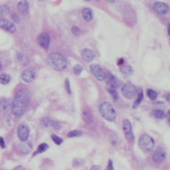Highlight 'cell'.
Returning a JSON list of instances; mask_svg holds the SVG:
<instances>
[{"mask_svg": "<svg viewBox=\"0 0 170 170\" xmlns=\"http://www.w3.org/2000/svg\"><path fill=\"white\" fill-rule=\"evenodd\" d=\"M29 103H30L29 92L26 89H20L16 92L13 102L11 103V112L15 117H21L25 113Z\"/></svg>", "mask_w": 170, "mask_h": 170, "instance_id": "6da1fadb", "label": "cell"}, {"mask_svg": "<svg viewBox=\"0 0 170 170\" xmlns=\"http://www.w3.org/2000/svg\"><path fill=\"white\" fill-rule=\"evenodd\" d=\"M47 63L54 70L62 71L67 67V58L62 54L53 52L47 56Z\"/></svg>", "mask_w": 170, "mask_h": 170, "instance_id": "7a4b0ae2", "label": "cell"}, {"mask_svg": "<svg viewBox=\"0 0 170 170\" xmlns=\"http://www.w3.org/2000/svg\"><path fill=\"white\" fill-rule=\"evenodd\" d=\"M99 111L104 119H106L107 121L112 122L116 119V111L112 106V104H110L109 102H103L99 106Z\"/></svg>", "mask_w": 170, "mask_h": 170, "instance_id": "3957f363", "label": "cell"}, {"mask_svg": "<svg viewBox=\"0 0 170 170\" xmlns=\"http://www.w3.org/2000/svg\"><path fill=\"white\" fill-rule=\"evenodd\" d=\"M138 146L143 152H146V153L151 152L154 149V146H155L154 139L152 138L151 136H149L148 134H142V135L139 137Z\"/></svg>", "mask_w": 170, "mask_h": 170, "instance_id": "277c9868", "label": "cell"}, {"mask_svg": "<svg viewBox=\"0 0 170 170\" xmlns=\"http://www.w3.org/2000/svg\"><path fill=\"white\" fill-rule=\"evenodd\" d=\"M121 91L123 96L127 99H133L135 96H137V88L132 83L124 84L121 88Z\"/></svg>", "mask_w": 170, "mask_h": 170, "instance_id": "5b68a950", "label": "cell"}, {"mask_svg": "<svg viewBox=\"0 0 170 170\" xmlns=\"http://www.w3.org/2000/svg\"><path fill=\"white\" fill-rule=\"evenodd\" d=\"M29 133H30V129H29L28 125L26 123H20L18 127H17V135H18L20 141L22 142L27 141Z\"/></svg>", "mask_w": 170, "mask_h": 170, "instance_id": "8992f818", "label": "cell"}, {"mask_svg": "<svg viewBox=\"0 0 170 170\" xmlns=\"http://www.w3.org/2000/svg\"><path fill=\"white\" fill-rule=\"evenodd\" d=\"M104 80L106 82V84L108 85V87H109V88H113V89H117L118 87L121 86V84H122L119 79H117L115 76L112 75L109 72L105 74Z\"/></svg>", "mask_w": 170, "mask_h": 170, "instance_id": "52a82bcc", "label": "cell"}, {"mask_svg": "<svg viewBox=\"0 0 170 170\" xmlns=\"http://www.w3.org/2000/svg\"><path fill=\"white\" fill-rule=\"evenodd\" d=\"M123 126V132H124L125 138L128 140V141H133L134 139V135H133V131H132V126H131V123L128 119H124L122 123Z\"/></svg>", "mask_w": 170, "mask_h": 170, "instance_id": "ba28073f", "label": "cell"}, {"mask_svg": "<svg viewBox=\"0 0 170 170\" xmlns=\"http://www.w3.org/2000/svg\"><path fill=\"white\" fill-rule=\"evenodd\" d=\"M90 71H91V73L94 75V77L97 79V80L103 81L105 79V72L98 64H91V65H90Z\"/></svg>", "mask_w": 170, "mask_h": 170, "instance_id": "9c48e42d", "label": "cell"}, {"mask_svg": "<svg viewBox=\"0 0 170 170\" xmlns=\"http://www.w3.org/2000/svg\"><path fill=\"white\" fill-rule=\"evenodd\" d=\"M153 10L156 12L157 14H160V15H165L169 12V6L164 2H160L157 1L153 4Z\"/></svg>", "mask_w": 170, "mask_h": 170, "instance_id": "30bf717a", "label": "cell"}, {"mask_svg": "<svg viewBox=\"0 0 170 170\" xmlns=\"http://www.w3.org/2000/svg\"><path fill=\"white\" fill-rule=\"evenodd\" d=\"M21 78L25 83H31V82L36 78V72H35V70L32 68L25 69L24 71L22 72Z\"/></svg>", "mask_w": 170, "mask_h": 170, "instance_id": "8fae6325", "label": "cell"}, {"mask_svg": "<svg viewBox=\"0 0 170 170\" xmlns=\"http://www.w3.org/2000/svg\"><path fill=\"white\" fill-rule=\"evenodd\" d=\"M0 28L9 32V33H14L16 31V26L11 21L5 18H0Z\"/></svg>", "mask_w": 170, "mask_h": 170, "instance_id": "7c38bea8", "label": "cell"}, {"mask_svg": "<svg viewBox=\"0 0 170 170\" xmlns=\"http://www.w3.org/2000/svg\"><path fill=\"white\" fill-rule=\"evenodd\" d=\"M50 41H51L50 36H49L47 33L40 34L39 37H38V39H37L38 44H39L42 48H44L45 50H47L48 49L49 45H50Z\"/></svg>", "mask_w": 170, "mask_h": 170, "instance_id": "4fadbf2b", "label": "cell"}, {"mask_svg": "<svg viewBox=\"0 0 170 170\" xmlns=\"http://www.w3.org/2000/svg\"><path fill=\"white\" fill-rule=\"evenodd\" d=\"M165 157H166L165 151H164L163 148H160V147L157 148L156 150L153 152V155H152V159L156 163H161L165 159Z\"/></svg>", "mask_w": 170, "mask_h": 170, "instance_id": "5bb4252c", "label": "cell"}, {"mask_svg": "<svg viewBox=\"0 0 170 170\" xmlns=\"http://www.w3.org/2000/svg\"><path fill=\"white\" fill-rule=\"evenodd\" d=\"M17 8H18V11L22 14H27L28 10H29V4L27 0H20L18 2V5H17Z\"/></svg>", "mask_w": 170, "mask_h": 170, "instance_id": "9a60e30c", "label": "cell"}, {"mask_svg": "<svg viewBox=\"0 0 170 170\" xmlns=\"http://www.w3.org/2000/svg\"><path fill=\"white\" fill-rule=\"evenodd\" d=\"M82 58H83L84 61H86V62H90V61H92L95 58V54L94 52L90 50V49H84V50L82 51Z\"/></svg>", "mask_w": 170, "mask_h": 170, "instance_id": "2e32d148", "label": "cell"}, {"mask_svg": "<svg viewBox=\"0 0 170 170\" xmlns=\"http://www.w3.org/2000/svg\"><path fill=\"white\" fill-rule=\"evenodd\" d=\"M82 118L87 124H90V123L93 122V115L91 113V111L88 110L87 108L83 109V112H82Z\"/></svg>", "mask_w": 170, "mask_h": 170, "instance_id": "e0dca14e", "label": "cell"}, {"mask_svg": "<svg viewBox=\"0 0 170 170\" xmlns=\"http://www.w3.org/2000/svg\"><path fill=\"white\" fill-rule=\"evenodd\" d=\"M82 17L84 18L85 21H87V22L91 21L93 18L92 10L90 9V8H84V9L82 10Z\"/></svg>", "mask_w": 170, "mask_h": 170, "instance_id": "ac0fdd59", "label": "cell"}, {"mask_svg": "<svg viewBox=\"0 0 170 170\" xmlns=\"http://www.w3.org/2000/svg\"><path fill=\"white\" fill-rule=\"evenodd\" d=\"M10 108H11V103L8 99L6 98L0 99V111H7Z\"/></svg>", "mask_w": 170, "mask_h": 170, "instance_id": "d6986e66", "label": "cell"}, {"mask_svg": "<svg viewBox=\"0 0 170 170\" xmlns=\"http://www.w3.org/2000/svg\"><path fill=\"white\" fill-rule=\"evenodd\" d=\"M143 100V91L141 88L137 89V98H136V101L134 102L133 104V108H136L138 105L141 103V101Z\"/></svg>", "mask_w": 170, "mask_h": 170, "instance_id": "ffe728a7", "label": "cell"}, {"mask_svg": "<svg viewBox=\"0 0 170 170\" xmlns=\"http://www.w3.org/2000/svg\"><path fill=\"white\" fill-rule=\"evenodd\" d=\"M9 13H10V7L7 4L0 6V18H3L4 16H6Z\"/></svg>", "mask_w": 170, "mask_h": 170, "instance_id": "44dd1931", "label": "cell"}, {"mask_svg": "<svg viewBox=\"0 0 170 170\" xmlns=\"http://www.w3.org/2000/svg\"><path fill=\"white\" fill-rule=\"evenodd\" d=\"M30 145H28V144H26L25 142H23L22 144H20L19 145V151L21 152V153L23 154H27L29 153V151H30Z\"/></svg>", "mask_w": 170, "mask_h": 170, "instance_id": "7402d4cb", "label": "cell"}, {"mask_svg": "<svg viewBox=\"0 0 170 170\" xmlns=\"http://www.w3.org/2000/svg\"><path fill=\"white\" fill-rule=\"evenodd\" d=\"M48 148H49L48 144H46V143H42V144H40L39 146H38L37 150L34 152L33 155H37V154H39V153H42V152H45Z\"/></svg>", "mask_w": 170, "mask_h": 170, "instance_id": "603a6c76", "label": "cell"}, {"mask_svg": "<svg viewBox=\"0 0 170 170\" xmlns=\"http://www.w3.org/2000/svg\"><path fill=\"white\" fill-rule=\"evenodd\" d=\"M147 95H148L149 99L152 100V101H155L157 99V97H158L157 91H155V90H153V89H148L147 90Z\"/></svg>", "mask_w": 170, "mask_h": 170, "instance_id": "cb8c5ba5", "label": "cell"}, {"mask_svg": "<svg viewBox=\"0 0 170 170\" xmlns=\"http://www.w3.org/2000/svg\"><path fill=\"white\" fill-rule=\"evenodd\" d=\"M10 82V76L6 74V73H3V74L0 75V83L6 85Z\"/></svg>", "mask_w": 170, "mask_h": 170, "instance_id": "d4e9b609", "label": "cell"}, {"mask_svg": "<svg viewBox=\"0 0 170 170\" xmlns=\"http://www.w3.org/2000/svg\"><path fill=\"white\" fill-rule=\"evenodd\" d=\"M153 115L155 118H157V119H163L164 117H165V113H164V111L161 109H155L153 111Z\"/></svg>", "mask_w": 170, "mask_h": 170, "instance_id": "484cf974", "label": "cell"}, {"mask_svg": "<svg viewBox=\"0 0 170 170\" xmlns=\"http://www.w3.org/2000/svg\"><path fill=\"white\" fill-rule=\"evenodd\" d=\"M50 127L53 128L54 130H59L61 128V126H60V123L58 121H56L55 119L50 118Z\"/></svg>", "mask_w": 170, "mask_h": 170, "instance_id": "4316f807", "label": "cell"}, {"mask_svg": "<svg viewBox=\"0 0 170 170\" xmlns=\"http://www.w3.org/2000/svg\"><path fill=\"white\" fill-rule=\"evenodd\" d=\"M121 72L123 73V74H125V75H130V74H132V73H133V68L130 65H128V66L124 67V68H122Z\"/></svg>", "mask_w": 170, "mask_h": 170, "instance_id": "83f0119b", "label": "cell"}, {"mask_svg": "<svg viewBox=\"0 0 170 170\" xmlns=\"http://www.w3.org/2000/svg\"><path fill=\"white\" fill-rule=\"evenodd\" d=\"M41 126L44 128H47V127H50V118L49 117H45L41 120Z\"/></svg>", "mask_w": 170, "mask_h": 170, "instance_id": "f1b7e54d", "label": "cell"}, {"mask_svg": "<svg viewBox=\"0 0 170 170\" xmlns=\"http://www.w3.org/2000/svg\"><path fill=\"white\" fill-rule=\"evenodd\" d=\"M108 92L110 93L111 97L114 99V101H117L118 100V93H117L116 89H113V88H108Z\"/></svg>", "mask_w": 170, "mask_h": 170, "instance_id": "f546056e", "label": "cell"}, {"mask_svg": "<svg viewBox=\"0 0 170 170\" xmlns=\"http://www.w3.org/2000/svg\"><path fill=\"white\" fill-rule=\"evenodd\" d=\"M82 133L83 132L80 130H72L68 133V137H70V138H72V137H79L82 135Z\"/></svg>", "mask_w": 170, "mask_h": 170, "instance_id": "4dcf8cb0", "label": "cell"}, {"mask_svg": "<svg viewBox=\"0 0 170 170\" xmlns=\"http://www.w3.org/2000/svg\"><path fill=\"white\" fill-rule=\"evenodd\" d=\"M82 70H83V67H82L80 64H76V65L73 67V71H74L75 75H80Z\"/></svg>", "mask_w": 170, "mask_h": 170, "instance_id": "1f68e13d", "label": "cell"}, {"mask_svg": "<svg viewBox=\"0 0 170 170\" xmlns=\"http://www.w3.org/2000/svg\"><path fill=\"white\" fill-rule=\"evenodd\" d=\"M51 138L52 140H53V142L55 143V144H57V145H60L61 143L63 142V140L60 138V137H58L57 135H55V134H53V135L51 136Z\"/></svg>", "mask_w": 170, "mask_h": 170, "instance_id": "d6a6232c", "label": "cell"}, {"mask_svg": "<svg viewBox=\"0 0 170 170\" xmlns=\"http://www.w3.org/2000/svg\"><path fill=\"white\" fill-rule=\"evenodd\" d=\"M71 31L75 36H79V35H80V29H79L77 26H73L71 28Z\"/></svg>", "mask_w": 170, "mask_h": 170, "instance_id": "836d02e7", "label": "cell"}, {"mask_svg": "<svg viewBox=\"0 0 170 170\" xmlns=\"http://www.w3.org/2000/svg\"><path fill=\"white\" fill-rule=\"evenodd\" d=\"M65 89H66V92L68 93V94H71V88H70L69 79H66L65 80Z\"/></svg>", "mask_w": 170, "mask_h": 170, "instance_id": "e575fe53", "label": "cell"}, {"mask_svg": "<svg viewBox=\"0 0 170 170\" xmlns=\"http://www.w3.org/2000/svg\"><path fill=\"white\" fill-rule=\"evenodd\" d=\"M106 170H114V168H113V163H112V161H111V160L108 161V165H107V167H106Z\"/></svg>", "mask_w": 170, "mask_h": 170, "instance_id": "d590c367", "label": "cell"}, {"mask_svg": "<svg viewBox=\"0 0 170 170\" xmlns=\"http://www.w3.org/2000/svg\"><path fill=\"white\" fill-rule=\"evenodd\" d=\"M0 147L5 148V142H4V139L2 138V137H0Z\"/></svg>", "mask_w": 170, "mask_h": 170, "instance_id": "8d00e7d4", "label": "cell"}, {"mask_svg": "<svg viewBox=\"0 0 170 170\" xmlns=\"http://www.w3.org/2000/svg\"><path fill=\"white\" fill-rule=\"evenodd\" d=\"M11 17H12V19H13V20H15L16 22H18V21H19V17L17 16L16 14H14V13H13V14H12V16H11Z\"/></svg>", "mask_w": 170, "mask_h": 170, "instance_id": "74e56055", "label": "cell"}, {"mask_svg": "<svg viewBox=\"0 0 170 170\" xmlns=\"http://www.w3.org/2000/svg\"><path fill=\"white\" fill-rule=\"evenodd\" d=\"M90 170H100V167L98 165H93L91 168H90Z\"/></svg>", "mask_w": 170, "mask_h": 170, "instance_id": "f35d334b", "label": "cell"}, {"mask_svg": "<svg viewBox=\"0 0 170 170\" xmlns=\"http://www.w3.org/2000/svg\"><path fill=\"white\" fill-rule=\"evenodd\" d=\"M123 63H124V59H123V58H120V59L118 60V62H117L118 65H122Z\"/></svg>", "mask_w": 170, "mask_h": 170, "instance_id": "ab89813d", "label": "cell"}, {"mask_svg": "<svg viewBox=\"0 0 170 170\" xmlns=\"http://www.w3.org/2000/svg\"><path fill=\"white\" fill-rule=\"evenodd\" d=\"M13 170H25V168L23 166H17V167H15V168H14Z\"/></svg>", "mask_w": 170, "mask_h": 170, "instance_id": "60d3db41", "label": "cell"}, {"mask_svg": "<svg viewBox=\"0 0 170 170\" xmlns=\"http://www.w3.org/2000/svg\"><path fill=\"white\" fill-rule=\"evenodd\" d=\"M167 33H168V35L170 36V23L168 24V26H167Z\"/></svg>", "mask_w": 170, "mask_h": 170, "instance_id": "b9f144b4", "label": "cell"}, {"mask_svg": "<svg viewBox=\"0 0 170 170\" xmlns=\"http://www.w3.org/2000/svg\"><path fill=\"white\" fill-rule=\"evenodd\" d=\"M73 164H75V166H77L78 164H79L78 160H77V159H74V160H73Z\"/></svg>", "mask_w": 170, "mask_h": 170, "instance_id": "7bdbcfd3", "label": "cell"}, {"mask_svg": "<svg viewBox=\"0 0 170 170\" xmlns=\"http://www.w3.org/2000/svg\"><path fill=\"white\" fill-rule=\"evenodd\" d=\"M107 2H109V3H115L117 0H106Z\"/></svg>", "mask_w": 170, "mask_h": 170, "instance_id": "ee69618b", "label": "cell"}, {"mask_svg": "<svg viewBox=\"0 0 170 170\" xmlns=\"http://www.w3.org/2000/svg\"><path fill=\"white\" fill-rule=\"evenodd\" d=\"M166 99H167V101H168V102H169V103H170V94H168V95H167V97H166Z\"/></svg>", "mask_w": 170, "mask_h": 170, "instance_id": "f6af8a7d", "label": "cell"}, {"mask_svg": "<svg viewBox=\"0 0 170 170\" xmlns=\"http://www.w3.org/2000/svg\"><path fill=\"white\" fill-rule=\"evenodd\" d=\"M166 115H167V117H168V118H170V109L167 111V114H166Z\"/></svg>", "mask_w": 170, "mask_h": 170, "instance_id": "bcb514c9", "label": "cell"}, {"mask_svg": "<svg viewBox=\"0 0 170 170\" xmlns=\"http://www.w3.org/2000/svg\"><path fill=\"white\" fill-rule=\"evenodd\" d=\"M1 69H2V64L0 63V70H1Z\"/></svg>", "mask_w": 170, "mask_h": 170, "instance_id": "7dc6e473", "label": "cell"}, {"mask_svg": "<svg viewBox=\"0 0 170 170\" xmlns=\"http://www.w3.org/2000/svg\"><path fill=\"white\" fill-rule=\"evenodd\" d=\"M168 124L170 125V118H168Z\"/></svg>", "mask_w": 170, "mask_h": 170, "instance_id": "c3c4849f", "label": "cell"}]
</instances>
